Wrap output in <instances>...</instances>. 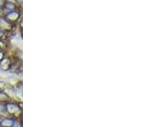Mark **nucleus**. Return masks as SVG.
<instances>
[{
	"label": "nucleus",
	"mask_w": 153,
	"mask_h": 127,
	"mask_svg": "<svg viewBox=\"0 0 153 127\" xmlns=\"http://www.w3.org/2000/svg\"><path fill=\"white\" fill-rule=\"evenodd\" d=\"M18 16H19V14H18L17 12H12V13H10V14L7 15V17H8L10 20H11V21H14V20L17 19Z\"/></svg>",
	"instance_id": "f257e3e1"
},
{
	"label": "nucleus",
	"mask_w": 153,
	"mask_h": 127,
	"mask_svg": "<svg viewBox=\"0 0 153 127\" xmlns=\"http://www.w3.org/2000/svg\"><path fill=\"white\" fill-rule=\"evenodd\" d=\"M18 110H19V108L17 107V106H15V104H10V105H8V111L10 112V113H15Z\"/></svg>",
	"instance_id": "f03ea898"
},
{
	"label": "nucleus",
	"mask_w": 153,
	"mask_h": 127,
	"mask_svg": "<svg viewBox=\"0 0 153 127\" xmlns=\"http://www.w3.org/2000/svg\"><path fill=\"white\" fill-rule=\"evenodd\" d=\"M1 125L3 126H13V121L10 119H4L1 122Z\"/></svg>",
	"instance_id": "7ed1b4c3"
},
{
	"label": "nucleus",
	"mask_w": 153,
	"mask_h": 127,
	"mask_svg": "<svg viewBox=\"0 0 153 127\" xmlns=\"http://www.w3.org/2000/svg\"><path fill=\"white\" fill-rule=\"evenodd\" d=\"M7 8H8V9H13V8H14V4H7Z\"/></svg>",
	"instance_id": "20e7f679"
},
{
	"label": "nucleus",
	"mask_w": 153,
	"mask_h": 127,
	"mask_svg": "<svg viewBox=\"0 0 153 127\" xmlns=\"http://www.w3.org/2000/svg\"><path fill=\"white\" fill-rule=\"evenodd\" d=\"M2 57H3V54L0 53V59H2Z\"/></svg>",
	"instance_id": "39448f33"
},
{
	"label": "nucleus",
	"mask_w": 153,
	"mask_h": 127,
	"mask_svg": "<svg viewBox=\"0 0 153 127\" xmlns=\"http://www.w3.org/2000/svg\"><path fill=\"white\" fill-rule=\"evenodd\" d=\"M2 35H3V32L0 31V36H2Z\"/></svg>",
	"instance_id": "423d86ee"
},
{
	"label": "nucleus",
	"mask_w": 153,
	"mask_h": 127,
	"mask_svg": "<svg viewBox=\"0 0 153 127\" xmlns=\"http://www.w3.org/2000/svg\"><path fill=\"white\" fill-rule=\"evenodd\" d=\"M19 1H21V0H19Z\"/></svg>",
	"instance_id": "0eeeda50"
}]
</instances>
